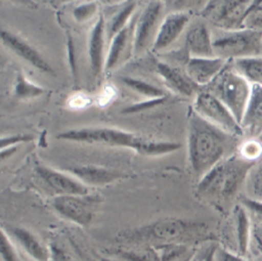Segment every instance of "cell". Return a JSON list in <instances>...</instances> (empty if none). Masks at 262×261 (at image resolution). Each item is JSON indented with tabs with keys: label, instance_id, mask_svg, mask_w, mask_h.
Wrapping results in <instances>:
<instances>
[{
	"label": "cell",
	"instance_id": "1",
	"mask_svg": "<svg viewBox=\"0 0 262 261\" xmlns=\"http://www.w3.org/2000/svg\"><path fill=\"white\" fill-rule=\"evenodd\" d=\"M197 114L189 112L188 156L192 170L199 181L220 161L231 155L237 144L236 139Z\"/></svg>",
	"mask_w": 262,
	"mask_h": 261
},
{
	"label": "cell",
	"instance_id": "2",
	"mask_svg": "<svg viewBox=\"0 0 262 261\" xmlns=\"http://www.w3.org/2000/svg\"><path fill=\"white\" fill-rule=\"evenodd\" d=\"M208 226L192 219L165 217L148 225L119 233L122 246H185L190 247L211 240Z\"/></svg>",
	"mask_w": 262,
	"mask_h": 261
},
{
	"label": "cell",
	"instance_id": "3",
	"mask_svg": "<svg viewBox=\"0 0 262 261\" xmlns=\"http://www.w3.org/2000/svg\"><path fill=\"white\" fill-rule=\"evenodd\" d=\"M58 139L73 142L97 143L116 147H126L141 155L158 156L178 151L181 147L176 142H157L145 139L137 134L115 127H82L66 130Z\"/></svg>",
	"mask_w": 262,
	"mask_h": 261
},
{
	"label": "cell",
	"instance_id": "4",
	"mask_svg": "<svg viewBox=\"0 0 262 261\" xmlns=\"http://www.w3.org/2000/svg\"><path fill=\"white\" fill-rule=\"evenodd\" d=\"M255 162L243 159L237 154L220 161L197 183V195L201 198L228 201L243 191L248 175Z\"/></svg>",
	"mask_w": 262,
	"mask_h": 261
},
{
	"label": "cell",
	"instance_id": "5",
	"mask_svg": "<svg viewBox=\"0 0 262 261\" xmlns=\"http://www.w3.org/2000/svg\"><path fill=\"white\" fill-rule=\"evenodd\" d=\"M205 89L232 112L240 124L251 97L252 85L250 82L229 62L216 79Z\"/></svg>",
	"mask_w": 262,
	"mask_h": 261
},
{
	"label": "cell",
	"instance_id": "6",
	"mask_svg": "<svg viewBox=\"0 0 262 261\" xmlns=\"http://www.w3.org/2000/svg\"><path fill=\"white\" fill-rule=\"evenodd\" d=\"M213 50L217 58L226 61L262 55V33L250 30H212Z\"/></svg>",
	"mask_w": 262,
	"mask_h": 261
},
{
	"label": "cell",
	"instance_id": "7",
	"mask_svg": "<svg viewBox=\"0 0 262 261\" xmlns=\"http://www.w3.org/2000/svg\"><path fill=\"white\" fill-rule=\"evenodd\" d=\"M102 198L99 195L58 196L53 199V208L61 217L80 227H89L94 220Z\"/></svg>",
	"mask_w": 262,
	"mask_h": 261
},
{
	"label": "cell",
	"instance_id": "8",
	"mask_svg": "<svg viewBox=\"0 0 262 261\" xmlns=\"http://www.w3.org/2000/svg\"><path fill=\"white\" fill-rule=\"evenodd\" d=\"M194 110L202 118L235 137H243L242 128L232 112L211 93L203 91L197 94Z\"/></svg>",
	"mask_w": 262,
	"mask_h": 261
},
{
	"label": "cell",
	"instance_id": "9",
	"mask_svg": "<svg viewBox=\"0 0 262 261\" xmlns=\"http://www.w3.org/2000/svg\"><path fill=\"white\" fill-rule=\"evenodd\" d=\"M252 2H210L202 11V16L215 29L240 30Z\"/></svg>",
	"mask_w": 262,
	"mask_h": 261
},
{
	"label": "cell",
	"instance_id": "10",
	"mask_svg": "<svg viewBox=\"0 0 262 261\" xmlns=\"http://www.w3.org/2000/svg\"><path fill=\"white\" fill-rule=\"evenodd\" d=\"M139 15L135 14L127 26L108 44L104 71H112L126 61L135 53V36Z\"/></svg>",
	"mask_w": 262,
	"mask_h": 261
},
{
	"label": "cell",
	"instance_id": "11",
	"mask_svg": "<svg viewBox=\"0 0 262 261\" xmlns=\"http://www.w3.org/2000/svg\"><path fill=\"white\" fill-rule=\"evenodd\" d=\"M36 172L54 197L90 194L89 186L73 175L51 169L46 165L37 166Z\"/></svg>",
	"mask_w": 262,
	"mask_h": 261
},
{
	"label": "cell",
	"instance_id": "12",
	"mask_svg": "<svg viewBox=\"0 0 262 261\" xmlns=\"http://www.w3.org/2000/svg\"><path fill=\"white\" fill-rule=\"evenodd\" d=\"M163 11V4L160 2H151L139 14L135 36V54L143 52L149 44H154L158 21Z\"/></svg>",
	"mask_w": 262,
	"mask_h": 261
},
{
	"label": "cell",
	"instance_id": "13",
	"mask_svg": "<svg viewBox=\"0 0 262 261\" xmlns=\"http://www.w3.org/2000/svg\"><path fill=\"white\" fill-rule=\"evenodd\" d=\"M228 63L229 61L217 57H188L184 72L195 85L207 88L216 79Z\"/></svg>",
	"mask_w": 262,
	"mask_h": 261
},
{
	"label": "cell",
	"instance_id": "14",
	"mask_svg": "<svg viewBox=\"0 0 262 261\" xmlns=\"http://www.w3.org/2000/svg\"><path fill=\"white\" fill-rule=\"evenodd\" d=\"M0 37H2L4 46L7 47L16 56H18V57L26 60L31 66L43 73L54 74L53 68L42 57V55L25 39H23L21 37L8 31H2Z\"/></svg>",
	"mask_w": 262,
	"mask_h": 261
},
{
	"label": "cell",
	"instance_id": "15",
	"mask_svg": "<svg viewBox=\"0 0 262 261\" xmlns=\"http://www.w3.org/2000/svg\"><path fill=\"white\" fill-rule=\"evenodd\" d=\"M189 21L190 15L186 12L176 11L167 14L159 25L153 49L155 51H162L174 44L189 25Z\"/></svg>",
	"mask_w": 262,
	"mask_h": 261
},
{
	"label": "cell",
	"instance_id": "16",
	"mask_svg": "<svg viewBox=\"0 0 262 261\" xmlns=\"http://www.w3.org/2000/svg\"><path fill=\"white\" fill-rule=\"evenodd\" d=\"M246 139L262 138V88L252 85V93L245 116L240 123Z\"/></svg>",
	"mask_w": 262,
	"mask_h": 261
},
{
	"label": "cell",
	"instance_id": "17",
	"mask_svg": "<svg viewBox=\"0 0 262 261\" xmlns=\"http://www.w3.org/2000/svg\"><path fill=\"white\" fill-rule=\"evenodd\" d=\"M4 229L16 245L35 261H50L51 251L31 231L15 226H5Z\"/></svg>",
	"mask_w": 262,
	"mask_h": 261
},
{
	"label": "cell",
	"instance_id": "18",
	"mask_svg": "<svg viewBox=\"0 0 262 261\" xmlns=\"http://www.w3.org/2000/svg\"><path fill=\"white\" fill-rule=\"evenodd\" d=\"M106 37V23L102 15L98 17V19L93 27L90 40H89V58L90 67L95 78L101 75L102 71H104L105 58H104V48Z\"/></svg>",
	"mask_w": 262,
	"mask_h": 261
},
{
	"label": "cell",
	"instance_id": "19",
	"mask_svg": "<svg viewBox=\"0 0 262 261\" xmlns=\"http://www.w3.org/2000/svg\"><path fill=\"white\" fill-rule=\"evenodd\" d=\"M185 48L189 57H215L212 30L209 29L207 24L199 21L190 28L186 34Z\"/></svg>",
	"mask_w": 262,
	"mask_h": 261
},
{
	"label": "cell",
	"instance_id": "20",
	"mask_svg": "<svg viewBox=\"0 0 262 261\" xmlns=\"http://www.w3.org/2000/svg\"><path fill=\"white\" fill-rule=\"evenodd\" d=\"M68 171L86 186H103L120 179L123 176L119 171L96 165L75 166L70 167Z\"/></svg>",
	"mask_w": 262,
	"mask_h": 261
},
{
	"label": "cell",
	"instance_id": "21",
	"mask_svg": "<svg viewBox=\"0 0 262 261\" xmlns=\"http://www.w3.org/2000/svg\"><path fill=\"white\" fill-rule=\"evenodd\" d=\"M156 71L164 80L165 84L174 92L188 97L194 95L197 85H195L186 76L185 72H182L181 70L165 62H157Z\"/></svg>",
	"mask_w": 262,
	"mask_h": 261
},
{
	"label": "cell",
	"instance_id": "22",
	"mask_svg": "<svg viewBox=\"0 0 262 261\" xmlns=\"http://www.w3.org/2000/svg\"><path fill=\"white\" fill-rule=\"evenodd\" d=\"M234 223L238 247L237 254L249 258L252 221L246 208L240 202L234 210Z\"/></svg>",
	"mask_w": 262,
	"mask_h": 261
},
{
	"label": "cell",
	"instance_id": "23",
	"mask_svg": "<svg viewBox=\"0 0 262 261\" xmlns=\"http://www.w3.org/2000/svg\"><path fill=\"white\" fill-rule=\"evenodd\" d=\"M229 62L251 85L262 88V56L236 59Z\"/></svg>",
	"mask_w": 262,
	"mask_h": 261
},
{
	"label": "cell",
	"instance_id": "24",
	"mask_svg": "<svg viewBox=\"0 0 262 261\" xmlns=\"http://www.w3.org/2000/svg\"><path fill=\"white\" fill-rule=\"evenodd\" d=\"M135 10L136 3H127L120 11H118L112 17V19L108 23H106V37L108 44L114 38L116 34H118L122 29L127 26V24L135 15Z\"/></svg>",
	"mask_w": 262,
	"mask_h": 261
},
{
	"label": "cell",
	"instance_id": "25",
	"mask_svg": "<svg viewBox=\"0 0 262 261\" xmlns=\"http://www.w3.org/2000/svg\"><path fill=\"white\" fill-rule=\"evenodd\" d=\"M243 192V197L262 202V157L255 162L251 169Z\"/></svg>",
	"mask_w": 262,
	"mask_h": 261
},
{
	"label": "cell",
	"instance_id": "26",
	"mask_svg": "<svg viewBox=\"0 0 262 261\" xmlns=\"http://www.w3.org/2000/svg\"><path fill=\"white\" fill-rule=\"evenodd\" d=\"M118 252L127 261H161L158 250L151 246H122Z\"/></svg>",
	"mask_w": 262,
	"mask_h": 261
},
{
	"label": "cell",
	"instance_id": "27",
	"mask_svg": "<svg viewBox=\"0 0 262 261\" xmlns=\"http://www.w3.org/2000/svg\"><path fill=\"white\" fill-rule=\"evenodd\" d=\"M121 81L132 91L138 93V94L147 97L148 99H158L167 97L166 92L152 83L133 78V77H122Z\"/></svg>",
	"mask_w": 262,
	"mask_h": 261
},
{
	"label": "cell",
	"instance_id": "28",
	"mask_svg": "<svg viewBox=\"0 0 262 261\" xmlns=\"http://www.w3.org/2000/svg\"><path fill=\"white\" fill-rule=\"evenodd\" d=\"M46 93V89L31 82L24 75L23 72H19L17 76V81L15 85V96L18 99H30L36 98Z\"/></svg>",
	"mask_w": 262,
	"mask_h": 261
},
{
	"label": "cell",
	"instance_id": "29",
	"mask_svg": "<svg viewBox=\"0 0 262 261\" xmlns=\"http://www.w3.org/2000/svg\"><path fill=\"white\" fill-rule=\"evenodd\" d=\"M241 29L262 33V2H252Z\"/></svg>",
	"mask_w": 262,
	"mask_h": 261
},
{
	"label": "cell",
	"instance_id": "30",
	"mask_svg": "<svg viewBox=\"0 0 262 261\" xmlns=\"http://www.w3.org/2000/svg\"><path fill=\"white\" fill-rule=\"evenodd\" d=\"M238 155L251 162H256L262 157V142L258 139H246L238 146Z\"/></svg>",
	"mask_w": 262,
	"mask_h": 261
},
{
	"label": "cell",
	"instance_id": "31",
	"mask_svg": "<svg viewBox=\"0 0 262 261\" xmlns=\"http://www.w3.org/2000/svg\"><path fill=\"white\" fill-rule=\"evenodd\" d=\"M249 258L262 259V223L252 222Z\"/></svg>",
	"mask_w": 262,
	"mask_h": 261
},
{
	"label": "cell",
	"instance_id": "32",
	"mask_svg": "<svg viewBox=\"0 0 262 261\" xmlns=\"http://www.w3.org/2000/svg\"><path fill=\"white\" fill-rule=\"evenodd\" d=\"M0 253L3 261H19L14 242L4 229L0 231Z\"/></svg>",
	"mask_w": 262,
	"mask_h": 261
},
{
	"label": "cell",
	"instance_id": "33",
	"mask_svg": "<svg viewBox=\"0 0 262 261\" xmlns=\"http://www.w3.org/2000/svg\"><path fill=\"white\" fill-rule=\"evenodd\" d=\"M239 202L246 208L251 221L262 223V202H257L241 196Z\"/></svg>",
	"mask_w": 262,
	"mask_h": 261
},
{
	"label": "cell",
	"instance_id": "34",
	"mask_svg": "<svg viewBox=\"0 0 262 261\" xmlns=\"http://www.w3.org/2000/svg\"><path fill=\"white\" fill-rule=\"evenodd\" d=\"M97 8L98 5L96 3H89L75 8V10L73 11V16L75 18V20L80 24L89 20L90 18L94 16V14H96Z\"/></svg>",
	"mask_w": 262,
	"mask_h": 261
},
{
	"label": "cell",
	"instance_id": "35",
	"mask_svg": "<svg viewBox=\"0 0 262 261\" xmlns=\"http://www.w3.org/2000/svg\"><path fill=\"white\" fill-rule=\"evenodd\" d=\"M167 100V97L165 98H158V99H148L146 101H142L133 105H129L127 107H125L124 110L121 111L122 114H136V113H140V112H143L145 110H149L153 108L156 106H159L161 104H163L165 101Z\"/></svg>",
	"mask_w": 262,
	"mask_h": 261
},
{
	"label": "cell",
	"instance_id": "36",
	"mask_svg": "<svg viewBox=\"0 0 262 261\" xmlns=\"http://www.w3.org/2000/svg\"><path fill=\"white\" fill-rule=\"evenodd\" d=\"M215 261H252L248 257H242L237 253L217 248L215 254Z\"/></svg>",
	"mask_w": 262,
	"mask_h": 261
},
{
	"label": "cell",
	"instance_id": "37",
	"mask_svg": "<svg viewBox=\"0 0 262 261\" xmlns=\"http://www.w3.org/2000/svg\"><path fill=\"white\" fill-rule=\"evenodd\" d=\"M33 137L31 135H24V134L4 137L2 138V142H0V147H2V150H5V148H8V147L16 146L18 143L31 141Z\"/></svg>",
	"mask_w": 262,
	"mask_h": 261
},
{
	"label": "cell",
	"instance_id": "38",
	"mask_svg": "<svg viewBox=\"0 0 262 261\" xmlns=\"http://www.w3.org/2000/svg\"><path fill=\"white\" fill-rule=\"evenodd\" d=\"M51 259L53 261H73L63 251H61L59 248L52 247L51 248Z\"/></svg>",
	"mask_w": 262,
	"mask_h": 261
},
{
	"label": "cell",
	"instance_id": "39",
	"mask_svg": "<svg viewBox=\"0 0 262 261\" xmlns=\"http://www.w3.org/2000/svg\"><path fill=\"white\" fill-rule=\"evenodd\" d=\"M217 251L216 246H211L207 250L205 253L202 255V261H215V254Z\"/></svg>",
	"mask_w": 262,
	"mask_h": 261
},
{
	"label": "cell",
	"instance_id": "40",
	"mask_svg": "<svg viewBox=\"0 0 262 261\" xmlns=\"http://www.w3.org/2000/svg\"><path fill=\"white\" fill-rule=\"evenodd\" d=\"M17 151L16 146H12V147H8V148H5V150H2V159L5 160L9 157H11L15 152Z\"/></svg>",
	"mask_w": 262,
	"mask_h": 261
},
{
	"label": "cell",
	"instance_id": "41",
	"mask_svg": "<svg viewBox=\"0 0 262 261\" xmlns=\"http://www.w3.org/2000/svg\"><path fill=\"white\" fill-rule=\"evenodd\" d=\"M252 261H262V259H260V258H253V259H251Z\"/></svg>",
	"mask_w": 262,
	"mask_h": 261
},
{
	"label": "cell",
	"instance_id": "42",
	"mask_svg": "<svg viewBox=\"0 0 262 261\" xmlns=\"http://www.w3.org/2000/svg\"><path fill=\"white\" fill-rule=\"evenodd\" d=\"M260 141H261V142H262V139H261V140H260Z\"/></svg>",
	"mask_w": 262,
	"mask_h": 261
},
{
	"label": "cell",
	"instance_id": "43",
	"mask_svg": "<svg viewBox=\"0 0 262 261\" xmlns=\"http://www.w3.org/2000/svg\"><path fill=\"white\" fill-rule=\"evenodd\" d=\"M261 139H262V138H261ZM261 139H260V140H261Z\"/></svg>",
	"mask_w": 262,
	"mask_h": 261
},
{
	"label": "cell",
	"instance_id": "44",
	"mask_svg": "<svg viewBox=\"0 0 262 261\" xmlns=\"http://www.w3.org/2000/svg\"><path fill=\"white\" fill-rule=\"evenodd\" d=\"M261 56H262V55H261Z\"/></svg>",
	"mask_w": 262,
	"mask_h": 261
}]
</instances>
